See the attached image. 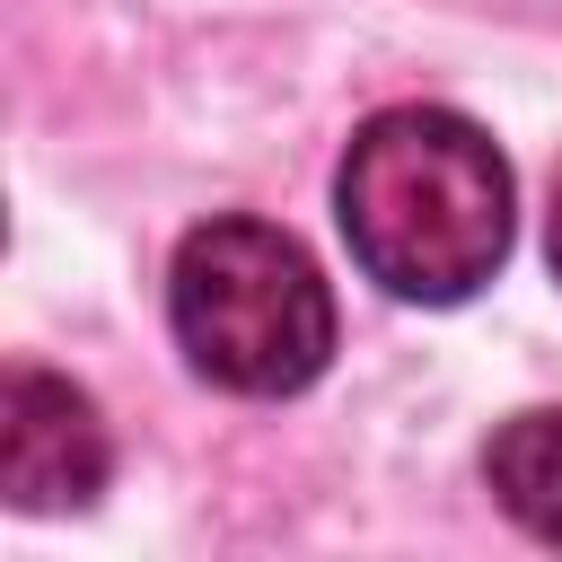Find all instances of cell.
I'll use <instances>...</instances> for the list:
<instances>
[{"label":"cell","mask_w":562,"mask_h":562,"mask_svg":"<svg viewBox=\"0 0 562 562\" xmlns=\"http://www.w3.org/2000/svg\"><path fill=\"white\" fill-rule=\"evenodd\" d=\"M114 474L97 404L53 369H9L0 386V483L18 509H88Z\"/></svg>","instance_id":"3957f363"},{"label":"cell","mask_w":562,"mask_h":562,"mask_svg":"<svg viewBox=\"0 0 562 562\" xmlns=\"http://www.w3.org/2000/svg\"><path fill=\"white\" fill-rule=\"evenodd\" d=\"M544 255H553V281H562V184H553V220H544Z\"/></svg>","instance_id":"5b68a950"},{"label":"cell","mask_w":562,"mask_h":562,"mask_svg":"<svg viewBox=\"0 0 562 562\" xmlns=\"http://www.w3.org/2000/svg\"><path fill=\"white\" fill-rule=\"evenodd\" d=\"M334 211H342L351 263L413 307L474 299L509 255V167L448 105L369 114L342 149Z\"/></svg>","instance_id":"6da1fadb"},{"label":"cell","mask_w":562,"mask_h":562,"mask_svg":"<svg viewBox=\"0 0 562 562\" xmlns=\"http://www.w3.org/2000/svg\"><path fill=\"white\" fill-rule=\"evenodd\" d=\"M184 360L228 395H299L334 351V290L272 220H202L167 272Z\"/></svg>","instance_id":"7a4b0ae2"},{"label":"cell","mask_w":562,"mask_h":562,"mask_svg":"<svg viewBox=\"0 0 562 562\" xmlns=\"http://www.w3.org/2000/svg\"><path fill=\"white\" fill-rule=\"evenodd\" d=\"M483 483H492V501H501L527 536L562 544V413H518V422H501L492 448H483Z\"/></svg>","instance_id":"277c9868"}]
</instances>
